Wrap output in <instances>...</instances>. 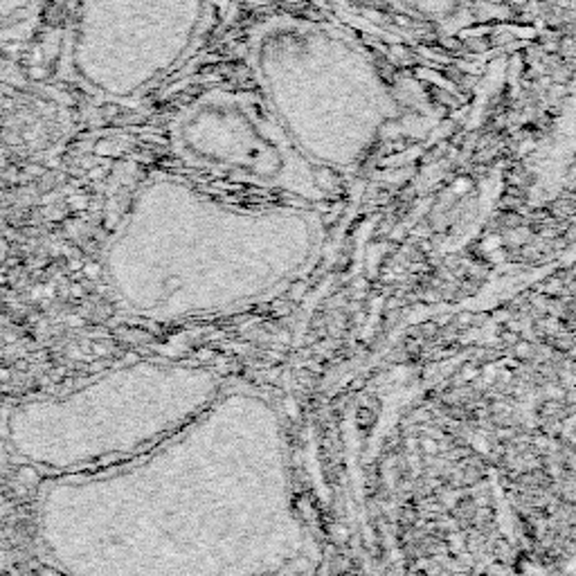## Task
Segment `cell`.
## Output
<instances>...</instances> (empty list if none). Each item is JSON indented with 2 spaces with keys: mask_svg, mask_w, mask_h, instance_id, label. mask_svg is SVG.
I'll use <instances>...</instances> for the list:
<instances>
[{
  "mask_svg": "<svg viewBox=\"0 0 576 576\" xmlns=\"http://www.w3.org/2000/svg\"><path fill=\"white\" fill-rule=\"evenodd\" d=\"M232 0H79L77 48L93 74L106 54H140L144 70L183 57L194 43L214 34Z\"/></svg>",
  "mask_w": 576,
  "mask_h": 576,
  "instance_id": "1",
  "label": "cell"
}]
</instances>
